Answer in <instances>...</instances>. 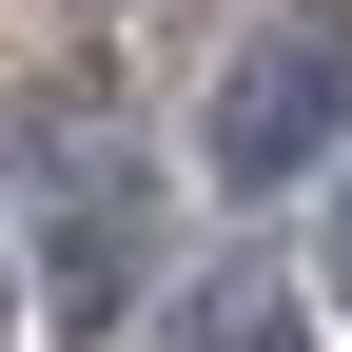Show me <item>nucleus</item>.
Returning <instances> with one entry per match:
<instances>
[{"label": "nucleus", "instance_id": "obj_3", "mask_svg": "<svg viewBox=\"0 0 352 352\" xmlns=\"http://www.w3.org/2000/svg\"><path fill=\"white\" fill-rule=\"evenodd\" d=\"M176 352H333V294L294 254H196L176 274Z\"/></svg>", "mask_w": 352, "mask_h": 352}, {"label": "nucleus", "instance_id": "obj_2", "mask_svg": "<svg viewBox=\"0 0 352 352\" xmlns=\"http://www.w3.org/2000/svg\"><path fill=\"white\" fill-rule=\"evenodd\" d=\"M39 235H59V333H98L118 314V274H138V157H118V118H78V98H39Z\"/></svg>", "mask_w": 352, "mask_h": 352}, {"label": "nucleus", "instance_id": "obj_1", "mask_svg": "<svg viewBox=\"0 0 352 352\" xmlns=\"http://www.w3.org/2000/svg\"><path fill=\"white\" fill-rule=\"evenodd\" d=\"M196 176H215V196L352 176V0H274V20H235V59H215V98H196Z\"/></svg>", "mask_w": 352, "mask_h": 352}, {"label": "nucleus", "instance_id": "obj_4", "mask_svg": "<svg viewBox=\"0 0 352 352\" xmlns=\"http://www.w3.org/2000/svg\"><path fill=\"white\" fill-rule=\"evenodd\" d=\"M314 294L352 314V176H333V215H314Z\"/></svg>", "mask_w": 352, "mask_h": 352}, {"label": "nucleus", "instance_id": "obj_5", "mask_svg": "<svg viewBox=\"0 0 352 352\" xmlns=\"http://www.w3.org/2000/svg\"><path fill=\"white\" fill-rule=\"evenodd\" d=\"M0 333H20V294H0Z\"/></svg>", "mask_w": 352, "mask_h": 352}]
</instances>
